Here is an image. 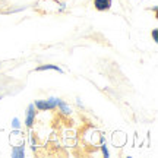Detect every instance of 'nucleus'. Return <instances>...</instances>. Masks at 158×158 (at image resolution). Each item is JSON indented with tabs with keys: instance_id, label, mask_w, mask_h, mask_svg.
Here are the masks:
<instances>
[{
	"instance_id": "f257e3e1",
	"label": "nucleus",
	"mask_w": 158,
	"mask_h": 158,
	"mask_svg": "<svg viewBox=\"0 0 158 158\" xmlns=\"http://www.w3.org/2000/svg\"><path fill=\"white\" fill-rule=\"evenodd\" d=\"M57 102H59V98L51 97L48 100H38V101H35L34 106L40 111H51V110H56L57 108Z\"/></svg>"
},
{
	"instance_id": "1a4fd4ad",
	"label": "nucleus",
	"mask_w": 158,
	"mask_h": 158,
	"mask_svg": "<svg viewBox=\"0 0 158 158\" xmlns=\"http://www.w3.org/2000/svg\"><path fill=\"white\" fill-rule=\"evenodd\" d=\"M152 38H154V41H158V31L157 29L152 31Z\"/></svg>"
},
{
	"instance_id": "f03ea898",
	"label": "nucleus",
	"mask_w": 158,
	"mask_h": 158,
	"mask_svg": "<svg viewBox=\"0 0 158 158\" xmlns=\"http://www.w3.org/2000/svg\"><path fill=\"white\" fill-rule=\"evenodd\" d=\"M35 116H37V108H35L34 104H29L28 108H27V117H25V124H27V127H32Z\"/></svg>"
},
{
	"instance_id": "20e7f679",
	"label": "nucleus",
	"mask_w": 158,
	"mask_h": 158,
	"mask_svg": "<svg viewBox=\"0 0 158 158\" xmlns=\"http://www.w3.org/2000/svg\"><path fill=\"white\" fill-rule=\"evenodd\" d=\"M12 157H13V158H22V157H25V148H23V142H22V143H19V145H16V147H13Z\"/></svg>"
},
{
	"instance_id": "0eeeda50",
	"label": "nucleus",
	"mask_w": 158,
	"mask_h": 158,
	"mask_svg": "<svg viewBox=\"0 0 158 158\" xmlns=\"http://www.w3.org/2000/svg\"><path fill=\"white\" fill-rule=\"evenodd\" d=\"M12 127H13L15 130H18L19 127H21V122H19V118L18 117H15L13 120H12Z\"/></svg>"
},
{
	"instance_id": "7ed1b4c3",
	"label": "nucleus",
	"mask_w": 158,
	"mask_h": 158,
	"mask_svg": "<svg viewBox=\"0 0 158 158\" xmlns=\"http://www.w3.org/2000/svg\"><path fill=\"white\" fill-rule=\"evenodd\" d=\"M113 6V0H94V7L98 12H106Z\"/></svg>"
},
{
	"instance_id": "6e6552de",
	"label": "nucleus",
	"mask_w": 158,
	"mask_h": 158,
	"mask_svg": "<svg viewBox=\"0 0 158 158\" xmlns=\"http://www.w3.org/2000/svg\"><path fill=\"white\" fill-rule=\"evenodd\" d=\"M101 152H102V155L106 158H108L110 157V154H108V151H107V147L106 145H101Z\"/></svg>"
},
{
	"instance_id": "423d86ee",
	"label": "nucleus",
	"mask_w": 158,
	"mask_h": 158,
	"mask_svg": "<svg viewBox=\"0 0 158 158\" xmlns=\"http://www.w3.org/2000/svg\"><path fill=\"white\" fill-rule=\"evenodd\" d=\"M57 107H59V110H60L63 114H68V116H69V114L72 113V108L69 107V104H66L64 101H60V100H59V102H57Z\"/></svg>"
},
{
	"instance_id": "39448f33",
	"label": "nucleus",
	"mask_w": 158,
	"mask_h": 158,
	"mask_svg": "<svg viewBox=\"0 0 158 158\" xmlns=\"http://www.w3.org/2000/svg\"><path fill=\"white\" fill-rule=\"evenodd\" d=\"M37 72H44V70H56V72H59V73H63V70L57 64H41V66H38V68L35 69Z\"/></svg>"
}]
</instances>
